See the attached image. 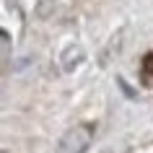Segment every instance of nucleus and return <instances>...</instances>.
Instances as JSON below:
<instances>
[{"label": "nucleus", "mask_w": 153, "mask_h": 153, "mask_svg": "<svg viewBox=\"0 0 153 153\" xmlns=\"http://www.w3.org/2000/svg\"><path fill=\"white\" fill-rule=\"evenodd\" d=\"M91 140H94V127L91 125H75L60 137L55 153H86Z\"/></svg>", "instance_id": "1"}, {"label": "nucleus", "mask_w": 153, "mask_h": 153, "mask_svg": "<svg viewBox=\"0 0 153 153\" xmlns=\"http://www.w3.org/2000/svg\"><path fill=\"white\" fill-rule=\"evenodd\" d=\"M81 60H83V49H81V47H70V49L62 55V68H65V70H73Z\"/></svg>", "instance_id": "2"}]
</instances>
